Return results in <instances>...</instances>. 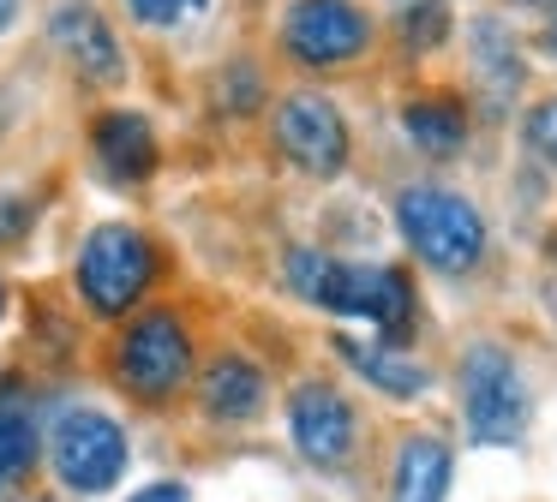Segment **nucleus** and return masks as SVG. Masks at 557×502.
Returning <instances> with one entry per match:
<instances>
[{
  "label": "nucleus",
  "mask_w": 557,
  "mask_h": 502,
  "mask_svg": "<svg viewBox=\"0 0 557 502\" xmlns=\"http://www.w3.org/2000/svg\"><path fill=\"white\" fill-rule=\"evenodd\" d=\"M288 281L312 305L342 311V317H372L389 335H401L413 317V293L401 281V269H354V263H336L324 251L300 246V251H288Z\"/></svg>",
  "instance_id": "f257e3e1"
},
{
  "label": "nucleus",
  "mask_w": 557,
  "mask_h": 502,
  "mask_svg": "<svg viewBox=\"0 0 557 502\" xmlns=\"http://www.w3.org/2000/svg\"><path fill=\"white\" fill-rule=\"evenodd\" d=\"M396 222H401V234H408V246L420 251L432 269H444V275L473 269V263H480V251H485L480 210H473L468 198H456V191H444V186L401 191Z\"/></svg>",
  "instance_id": "f03ea898"
},
{
  "label": "nucleus",
  "mask_w": 557,
  "mask_h": 502,
  "mask_svg": "<svg viewBox=\"0 0 557 502\" xmlns=\"http://www.w3.org/2000/svg\"><path fill=\"white\" fill-rule=\"evenodd\" d=\"M150 269H157V258H150L145 234L109 222L85 239V251H78V293H85L90 311L121 317V311L138 305V293L150 287Z\"/></svg>",
  "instance_id": "7ed1b4c3"
},
{
  "label": "nucleus",
  "mask_w": 557,
  "mask_h": 502,
  "mask_svg": "<svg viewBox=\"0 0 557 502\" xmlns=\"http://www.w3.org/2000/svg\"><path fill=\"white\" fill-rule=\"evenodd\" d=\"M54 473H61V485L85 490V497L121 485V473H126V430L114 425L109 413H90V406L66 413L61 425H54Z\"/></svg>",
  "instance_id": "20e7f679"
},
{
  "label": "nucleus",
  "mask_w": 557,
  "mask_h": 502,
  "mask_svg": "<svg viewBox=\"0 0 557 502\" xmlns=\"http://www.w3.org/2000/svg\"><path fill=\"white\" fill-rule=\"evenodd\" d=\"M186 371H193V341H186V329L169 317V311H150V317H138L133 329H126L121 382L133 394H145V401L174 394L186 382Z\"/></svg>",
  "instance_id": "39448f33"
},
{
  "label": "nucleus",
  "mask_w": 557,
  "mask_h": 502,
  "mask_svg": "<svg viewBox=\"0 0 557 502\" xmlns=\"http://www.w3.org/2000/svg\"><path fill=\"white\" fill-rule=\"evenodd\" d=\"M461 394H468V425L480 442H516L521 418H528V394L521 377L497 347H473L461 365Z\"/></svg>",
  "instance_id": "423d86ee"
},
{
  "label": "nucleus",
  "mask_w": 557,
  "mask_h": 502,
  "mask_svg": "<svg viewBox=\"0 0 557 502\" xmlns=\"http://www.w3.org/2000/svg\"><path fill=\"white\" fill-rule=\"evenodd\" d=\"M366 18L348 7V0H294L288 24H282V42H288L294 60L306 66H342L366 48Z\"/></svg>",
  "instance_id": "0eeeda50"
},
{
  "label": "nucleus",
  "mask_w": 557,
  "mask_h": 502,
  "mask_svg": "<svg viewBox=\"0 0 557 502\" xmlns=\"http://www.w3.org/2000/svg\"><path fill=\"white\" fill-rule=\"evenodd\" d=\"M276 138L306 174H336L348 162V126H342L336 102H324V96H288L276 114Z\"/></svg>",
  "instance_id": "6e6552de"
},
{
  "label": "nucleus",
  "mask_w": 557,
  "mask_h": 502,
  "mask_svg": "<svg viewBox=\"0 0 557 502\" xmlns=\"http://www.w3.org/2000/svg\"><path fill=\"white\" fill-rule=\"evenodd\" d=\"M288 430H294V449H300L306 461L336 466V461H348V449H354V406L342 401L336 389H324V382H306L288 401Z\"/></svg>",
  "instance_id": "1a4fd4ad"
},
{
  "label": "nucleus",
  "mask_w": 557,
  "mask_h": 502,
  "mask_svg": "<svg viewBox=\"0 0 557 502\" xmlns=\"http://www.w3.org/2000/svg\"><path fill=\"white\" fill-rule=\"evenodd\" d=\"M54 42L73 54V66L85 72V78L121 84V72H126V66H121V42H114V30L85 7V0H73V7L54 12Z\"/></svg>",
  "instance_id": "9d476101"
},
{
  "label": "nucleus",
  "mask_w": 557,
  "mask_h": 502,
  "mask_svg": "<svg viewBox=\"0 0 557 502\" xmlns=\"http://www.w3.org/2000/svg\"><path fill=\"white\" fill-rule=\"evenodd\" d=\"M336 353L348 359L366 382H377L384 394H401V401H408V394H425V382H432L425 365H413V359L396 353L389 341H354V335H336Z\"/></svg>",
  "instance_id": "9b49d317"
},
{
  "label": "nucleus",
  "mask_w": 557,
  "mask_h": 502,
  "mask_svg": "<svg viewBox=\"0 0 557 502\" xmlns=\"http://www.w3.org/2000/svg\"><path fill=\"white\" fill-rule=\"evenodd\" d=\"M97 155L114 179H145L157 167V138L138 114H109L97 120Z\"/></svg>",
  "instance_id": "f8f14e48"
},
{
  "label": "nucleus",
  "mask_w": 557,
  "mask_h": 502,
  "mask_svg": "<svg viewBox=\"0 0 557 502\" xmlns=\"http://www.w3.org/2000/svg\"><path fill=\"white\" fill-rule=\"evenodd\" d=\"M449 490V449L437 437H413L396 454V497L389 502H444Z\"/></svg>",
  "instance_id": "ddd939ff"
},
{
  "label": "nucleus",
  "mask_w": 557,
  "mask_h": 502,
  "mask_svg": "<svg viewBox=\"0 0 557 502\" xmlns=\"http://www.w3.org/2000/svg\"><path fill=\"white\" fill-rule=\"evenodd\" d=\"M205 406L216 418H252L258 406H264V371L234 359V353H222L216 365L205 371Z\"/></svg>",
  "instance_id": "4468645a"
},
{
  "label": "nucleus",
  "mask_w": 557,
  "mask_h": 502,
  "mask_svg": "<svg viewBox=\"0 0 557 502\" xmlns=\"http://www.w3.org/2000/svg\"><path fill=\"white\" fill-rule=\"evenodd\" d=\"M473 72H480L485 96H497V102L521 84V54H516V36L504 24H492V18L473 24Z\"/></svg>",
  "instance_id": "2eb2a0df"
},
{
  "label": "nucleus",
  "mask_w": 557,
  "mask_h": 502,
  "mask_svg": "<svg viewBox=\"0 0 557 502\" xmlns=\"http://www.w3.org/2000/svg\"><path fill=\"white\" fill-rule=\"evenodd\" d=\"M401 126H408V138L420 143L425 155H456L461 138H468V120H461V108L444 102V96H425V102H413L408 114H401Z\"/></svg>",
  "instance_id": "dca6fc26"
},
{
  "label": "nucleus",
  "mask_w": 557,
  "mask_h": 502,
  "mask_svg": "<svg viewBox=\"0 0 557 502\" xmlns=\"http://www.w3.org/2000/svg\"><path fill=\"white\" fill-rule=\"evenodd\" d=\"M30 454H37V437H30L25 413L0 406V485H13V478L30 466Z\"/></svg>",
  "instance_id": "f3484780"
},
{
  "label": "nucleus",
  "mask_w": 557,
  "mask_h": 502,
  "mask_svg": "<svg viewBox=\"0 0 557 502\" xmlns=\"http://www.w3.org/2000/svg\"><path fill=\"white\" fill-rule=\"evenodd\" d=\"M444 30H449L444 0H413V7L401 12V36H408V48H437Z\"/></svg>",
  "instance_id": "a211bd4d"
},
{
  "label": "nucleus",
  "mask_w": 557,
  "mask_h": 502,
  "mask_svg": "<svg viewBox=\"0 0 557 502\" xmlns=\"http://www.w3.org/2000/svg\"><path fill=\"white\" fill-rule=\"evenodd\" d=\"M528 143L557 167V102H540V108L528 114Z\"/></svg>",
  "instance_id": "6ab92c4d"
},
{
  "label": "nucleus",
  "mask_w": 557,
  "mask_h": 502,
  "mask_svg": "<svg viewBox=\"0 0 557 502\" xmlns=\"http://www.w3.org/2000/svg\"><path fill=\"white\" fill-rule=\"evenodd\" d=\"M193 7H205V0H133V12L145 24H174L181 12H193Z\"/></svg>",
  "instance_id": "aec40b11"
},
{
  "label": "nucleus",
  "mask_w": 557,
  "mask_h": 502,
  "mask_svg": "<svg viewBox=\"0 0 557 502\" xmlns=\"http://www.w3.org/2000/svg\"><path fill=\"white\" fill-rule=\"evenodd\" d=\"M133 502H193V497H186V485H150V490H138Z\"/></svg>",
  "instance_id": "412c9836"
},
{
  "label": "nucleus",
  "mask_w": 557,
  "mask_h": 502,
  "mask_svg": "<svg viewBox=\"0 0 557 502\" xmlns=\"http://www.w3.org/2000/svg\"><path fill=\"white\" fill-rule=\"evenodd\" d=\"M13 12H18V0H0V30L13 24Z\"/></svg>",
  "instance_id": "4be33fe9"
},
{
  "label": "nucleus",
  "mask_w": 557,
  "mask_h": 502,
  "mask_svg": "<svg viewBox=\"0 0 557 502\" xmlns=\"http://www.w3.org/2000/svg\"><path fill=\"white\" fill-rule=\"evenodd\" d=\"M545 42H552V48H557V24H552V36H545Z\"/></svg>",
  "instance_id": "5701e85b"
},
{
  "label": "nucleus",
  "mask_w": 557,
  "mask_h": 502,
  "mask_svg": "<svg viewBox=\"0 0 557 502\" xmlns=\"http://www.w3.org/2000/svg\"><path fill=\"white\" fill-rule=\"evenodd\" d=\"M533 7H557V0H533Z\"/></svg>",
  "instance_id": "b1692460"
},
{
  "label": "nucleus",
  "mask_w": 557,
  "mask_h": 502,
  "mask_svg": "<svg viewBox=\"0 0 557 502\" xmlns=\"http://www.w3.org/2000/svg\"><path fill=\"white\" fill-rule=\"evenodd\" d=\"M0 305H7V293H0Z\"/></svg>",
  "instance_id": "393cba45"
}]
</instances>
